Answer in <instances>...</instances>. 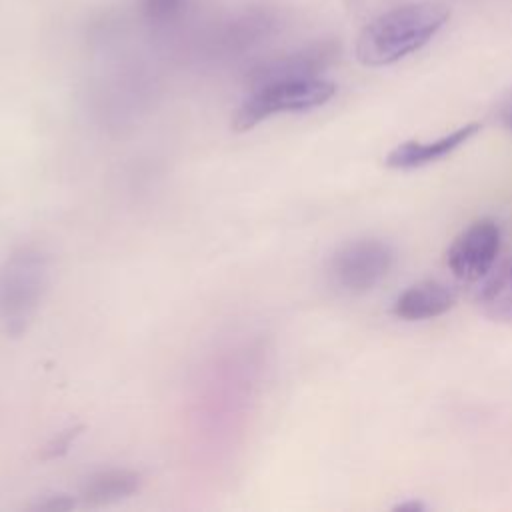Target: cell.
I'll return each mask as SVG.
<instances>
[{"instance_id": "cell-3", "label": "cell", "mask_w": 512, "mask_h": 512, "mask_svg": "<svg viewBox=\"0 0 512 512\" xmlns=\"http://www.w3.org/2000/svg\"><path fill=\"white\" fill-rule=\"evenodd\" d=\"M336 92L334 82L322 76L278 78L254 84L234 114L238 132L250 130L280 112H304L326 104Z\"/></svg>"}, {"instance_id": "cell-13", "label": "cell", "mask_w": 512, "mask_h": 512, "mask_svg": "<svg viewBox=\"0 0 512 512\" xmlns=\"http://www.w3.org/2000/svg\"><path fill=\"white\" fill-rule=\"evenodd\" d=\"M34 508L50 510V512H64V510L74 508V500L66 494H52V496H46L44 500H40Z\"/></svg>"}, {"instance_id": "cell-4", "label": "cell", "mask_w": 512, "mask_h": 512, "mask_svg": "<svg viewBox=\"0 0 512 512\" xmlns=\"http://www.w3.org/2000/svg\"><path fill=\"white\" fill-rule=\"evenodd\" d=\"M394 248L380 238H356L342 244L328 260L330 282L346 294L376 288L394 268Z\"/></svg>"}, {"instance_id": "cell-9", "label": "cell", "mask_w": 512, "mask_h": 512, "mask_svg": "<svg viewBox=\"0 0 512 512\" xmlns=\"http://www.w3.org/2000/svg\"><path fill=\"white\" fill-rule=\"evenodd\" d=\"M456 304V292L440 280H422L408 286L394 302V314L402 320H428L446 314Z\"/></svg>"}, {"instance_id": "cell-7", "label": "cell", "mask_w": 512, "mask_h": 512, "mask_svg": "<svg viewBox=\"0 0 512 512\" xmlns=\"http://www.w3.org/2000/svg\"><path fill=\"white\" fill-rule=\"evenodd\" d=\"M278 30V14L270 8L258 6L240 12L226 22L210 38V52L218 56L242 54L244 50L260 44Z\"/></svg>"}, {"instance_id": "cell-8", "label": "cell", "mask_w": 512, "mask_h": 512, "mask_svg": "<svg viewBox=\"0 0 512 512\" xmlns=\"http://www.w3.org/2000/svg\"><path fill=\"white\" fill-rule=\"evenodd\" d=\"M480 130L478 122H468L450 134H444L436 140L418 142V140H406L392 148L386 156V166L396 170H414L420 166H426L430 162H436L454 150H458L462 144H466L476 132Z\"/></svg>"}, {"instance_id": "cell-10", "label": "cell", "mask_w": 512, "mask_h": 512, "mask_svg": "<svg viewBox=\"0 0 512 512\" xmlns=\"http://www.w3.org/2000/svg\"><path fill=\"white\" fill-rule=\"evenodd\" d=\"M142 486V474L130 468H106L86 478L80 490L82 502L90 506L112 504L136 494Z\"/></svg>"}, {"instance_id": "cell-11", "label": "cell", "mask_w": 512, "mask_h": 512, "mask_svg": "<svg viewBox=\"0 0 512 512\" xmlns=\"http://www.w3.org/2000/svg\"><path fill=\"white\" fill-rule=\"evenodd\" d=\"M190 0H140L142 16L154 26H168L178 22Z\"/></svg>"}, {"instance_id": "cell-14", "label": "cell", "mask_w": 512, "mask_h": 512, "mask_svg": "<svg viewBox=\"0 0 512 512\" xmlns=\"http://www.w3.org/2000/svg\"><path fill=\"white\" fill-rule=\"evenodd\" d=\"M498 116H500L502 126L512 132V94L502 102V106L498 110Z\"/></svg>"}, {"instance_id": "cell-6", "label": "cell", "mask_w": 512, "mask_h": 512, "mask_svg": "<svg viewBox=\"0 0 512 512\" xmlns=\"http://www.w3.org/2000/svg\"><path fill=\"white\" fill-rule=\"evenodd\" d=\"M338 54V46L332 40H322L308 44L304 48H298L294 52L264 60L256 64L248 72L250 86L278 80V78H298V76H320L322 70H326Z\"/></svg>"}, {"instance_id": "cell-15", "label": "cell", "mask_w": 512, "mask_h": 512, "mask_svg": "<svg viewBox=\"0 0 512 512\" xmlns=\"http://www.w3.org/2000/svg\"><path fill=\"white\" fill-rule=\"evenodd\" d=\"M426 506L422 504V502H418V500H410V502H398L396 506H394V510H412V512H416V510H424Z\"/></svg>"}, {"instance_id": "cell-1", "label": "cell", "mask_w": 512, "mask_h": 512, "mask_svg": "<svg viewBox=\"0 0 512 512\" xmlns=\"http://www.w3.org/2000/svg\"><path fill=\"white\" fill-rule=\"evenodd\" d=\"M444 2L420 0L396 6L364 26L356 40V58L364 66H388L426 46L448 22Z\"/></svg>"}, {"instance_id": "cell-2", "label": "cell", "mask_w": 512, "mask_h": 512, "mask_svg": "<svg viewBox=\"0 0 512 512\" xmlns=\"http://www.w3.org/2000/svg\"><path fill=\"white\" fill-rule=\"evenodd\" d=\"M50 284V260L34 246L12 250L0 264V328L20 336L34 320Z\"/></svg>"}, {"instance_id": "cell-5", "label": "cell", "mask_w": 512, "mask_h": 512, "mask_svg": "<svg viewBox=\"0 0 512 512\" xmlns=\"http://www.w3.org/2000/svg\"><path fill=\"white\" fill-rule=\"evenodd\" d=\"M500 252V228L492 218H480L466 226L450 244L446 264L464 282L484 278Z\"/></svg>"}, {"instance_id": "cell-16", "label": "cell", "mask_w": 512, "mask_h": 512, "mask_svg": "<svg viewBox=\"0 0 512 512\" xmlns=\"http://www.w3.org/2000/svg\"><path fill=\"white\" fill-rule=\"evenodd\" d=\"M508 282H510V290H512V268H510V278H508Z\"/></svg>"}, {"instance_id": "cell-12", "label": "cell", "mask_w": 512, "mask_h": 512, "mask_svg": "<svg viewBox=\"0 0 512 512\" xmlns=\"http://www.w3.org/2000/svg\"><path fill=\"white\" fill-rule=\"evenodd\" d=\"M78 434H80V428H68V430L60 432L58 436H54L52 442L46 444L42 458H56V456H62V454L70 448V444L74 442V438H76Z\"/></svg>"}]
</instances>
